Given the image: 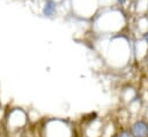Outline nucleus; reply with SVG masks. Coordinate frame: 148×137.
I'll return each instance as SVG.
<instances>
[{"label": "nucleus", "instance_id": "3", "mask_svg": "<svg viewBox=\"0 0 148 137\" xmlns=\"http://www.w3.org/2000/svg\"><path fill=\"white\" fill-rule=\"evenodd\" d=\"M58 10V2L54 0H44L40 13L44 17H53Z\"/></svg>", "mask_w": 148, "mask_h": 137}, {"label": "nucleus", "instance_id": "6", "mask_svg": "<svg viewBox=\"0 0 148 137\" xmlns=\"http://www.w3.org/2000/svg\"><path fill=\"white\" fill-rule=\"evenodd\" d=\"M125 1H126V0H116V5H118V6H123V5L125 3Z\"/></svg>", "mask_w": 148, "mask_h": 137}, {"label": "nucleus", "instance_id": "4", "mask_svg": "<svg viewBox=\"0 0 148 137\" xmlns=\"http://www.w3.org/2000/svg\"><path fill=\"white\" fill-rule=\"evenodd\" d=\"M117 136L118 137H134L130 129H120L117 132Z\"/></svg>", "mask_w": 148, "mask_h": 137}, {"label": "nucleus", "instance_id": "1", "mask_svg": "<svg viewBox=\"0 0 148 137\" xmlns=\"http://www.w3.org/2000/svg\"><path fill=\"white\" fill-rule=\"evenodd\" d=\"M98 0H73V10L77 13L79 16H91L95 14Z\"/></svg>", "mask_w": 148, "mask_h": 137}, {"label": "nucleus", "instance_id": "7", "mask_svg": "<svg viewBox=\"0 0 148 137\" xmlns=\"http://www.w3.org/2000/svg\"><path fill=\"white\" fill-rule=\"evenodd\" d=\"M54 1H57V2L59 3V2H61V1H64V0H54Z\"/></svg>", "mask_w": 148, "mask_h": 137}, {"label": "nucleus", "instance_id": "8", "mask_svg": "<svg viewBox=\"0 0 148 137\" xmlns=\"http://www.w3.org/2000/svg\"><path fill=\"white\" fill-rule=\"evenodd\" d=\"M111 137H118V136H117V134H116V135H113V136H111Z\"/></svg>", "mask_w": 148, "mask_h": 137}, {"label": "nucleus", "instance_id": "2", "mask_svg": "<svg viewBox=\"0 0 148 137\" xmlns=\"http://www.w3.org/2000/svg\"><path fill=\"white\" fill-rule=\"evenodd\" d=\"M130 130L134 137H148V122L146 120H135L131 125Z\"/></svg>", "mask_w": 148, "mask_h": 137}, {"label": "nucleus", "instance_id": "5", "mask_svg": "<svg viewBox=\"0 0 148 137\" xmlns=\"http://www.w3.org/2000/svg\"><path fill=\"white\" fill-rule=\"evenodd\" d=\"M142 39H143L145 44L148 46V30H147V31H145V32L142 33Z\"/></svg>", "mask_w": 148, "mask_h": 137}]
</instances>
